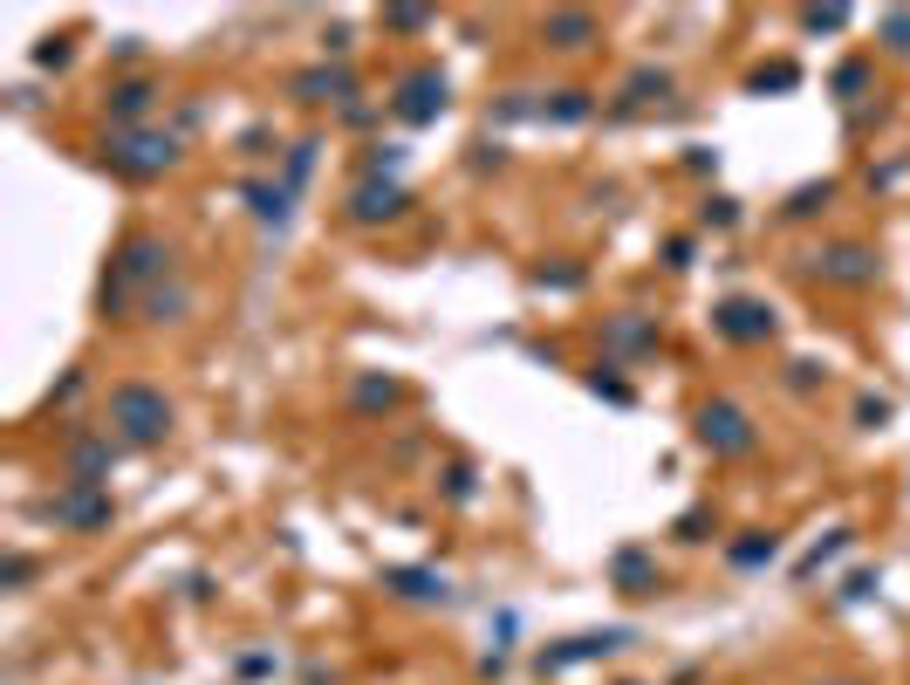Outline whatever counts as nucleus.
Returning <instances> with one entry per match:
<instances>
[{
    "label": "nucleus",
    "instance_id": "f257e3e1",
    "mask_svg": "<svg viewBox=\"0 0 910 685\" xmlns=\"http://www.w3.org/2000/svg\"><path fill=\"white\" fill-rule=\"evenodd\" d=\"M165 274H172V247L158 234H130L117 247L110 274H103V316H117L130 302H144L151 288H165Z\"/></svg>",
    "mask_w": 910,
    "mask_h": 685
},
{
    "label": "nucleus",
    "instance_id": "f03ea898",
    "mask_svg": "<svg viewBox=\"0 0 910 685\" xmlns=\"http://www.w3.org/2000/svg\"><path fill=\"white\" fill-rule=\"evenodd\" d=\"M172 398L158 391V385H117L110 391V425H103V433H110L117 446H138V452H151V446H165L172 439Z\"/></svg>",
    "mask_w": 910,
    "mask_h": 685
},
{
    "label": "nucleus",
    "instance_id": "7ed1b4c3",
    "mask_svg": "<svg viewBox=\"0 0 910 685\" xmlns=\"http://www.w3.org/2000/svg\"><path fill=\"white\" fill-rule=\"evenodd\" d=\"M103 165L117 172V179H165L178 165V138L172 131H110L103 138Z\"/></svg>",
    "mask_w": 910,
    "mask_h": 685
},
{
    "label": "nucleus",
    "instance_id": "20e7f679",
    "mask_svg": "<svg viewBox=\"0 0 910 685\" xmlns=\"http://www.w3.org/2000/svg\"><path fill=\"white\" fill-rule=\"evenodd\" d=\"M692 439L712 452V460H746L753 446H760V433H753V418L740 412L733 398H712V404H698V418H692Z\"/></svg>",
    "mask_w": 910,
    "mask_h": 685
},
{
    "label": "nucleus",
    "instance_id": "39448f33",
    "mask_svg": "<svg viewBox=\"0 0 910 685\" xmlns=\"http://www.w3.org/2000/svg\"><path fill=\"white\" fill-rule=\"evenodd\" d=\"M452 104V83H446V69H411L398 75V96H390V117L411 123V131H425V123H438Z\"/></svg>",
    "mask_w": 910,
    "mask_h": 685
},
{
    "label": "nucleus",
    "instance_id": "423d86ee",
    "mask_svg": "<svg viewBox=\"0 0 910 685\" xmlns=\"http://www.w3.org/2000/svg\"><path fill=\"white\" fill-rule=\"evenodd\" d=\"M623 645H637V630L630 624H610V630H582V638H562V645H548L534 658V672H576V665H589V658H610V651H623Z\"/></svg>",
    "mask_w": 910,
    "mask_h": 685
},
{
    "label": "nucleus",
    "instance_id": "0eeeda50",
    "mask_svg": "<svg viewBox=\"0 0 910 685\" xmlns=\"http://www.w3.org/2000/svg\"><path fill=\"white\" fill-rule=\"evenodd\" d=\"M808 274L828 288H870L876 282V253L855 247V240H836V247H815L808 253Z\"/></svg>",
    "mask_w": 910,
    "mask_h": 685
},
{
    "label": "nucleus",
    "instance_id": "6e6552de",
    "mask_svg": "<svg viewBox=\"0 0 910 685\" xmlns=\"http://www.w3.org/2000/svg\"><path fill=\"white\" fill-rule=\"evenodd\" d=\"M110 494L103 487H83V480H69V487L48 500V521H62V528H75V535H96V528H110Z\"/></svg>",
    "mask_w": 910,
    "mask_h": 685
},
{
    "label": "nucleus",
    "instance_id": "1a4fd4ad",
    "mask_svg": "<svg viewBox=\"0 0 910 685\" xmlns=\"http://www.w3.org/2000/svg\"><path fill=\"white\" fill-rule=\"evenodd\" d=\"M151 110H158V83H151V75H123V83L103 90V117H110V131H144Z\"/></svg>",
    "mask_w": 910,
    "mask_h": 685
},
{
    "label": "nucleus",
    "instance_id": "9d476101",
    "mask_svg": "<svg viewBox=\"0 0 910 685\" xmlns=\"http://www.w3.org/2000/svg\"><path fill=\"white\" fill-rule=\"evenodd\" d=\"M288 90H295V104H308V110H316V104L356 110V75H350L343 62H316V69H302Z\"/></svg>",
    "mask_w": 910,
    "mask_h": 685
},
{
    "label": "nucleus",
    "instance_id": "9b49d317",
    "mask_svg": "<svg viewBox=\"0 0 910 685\" xmlns=\"http://www.w3.org/2000/svg\"><path fill=\"white\" fill-rule=\"evenodd\" d=\"M712 329L725 343H767L773 336V309H767V302H753V295H725L712 309Z\"/></svg>",
    "mask_w": 910,
    "mask_h": 685
},
{
    "label": "nucleus",
    "instance_id": "f8f14e48",
    "mask_svg": "<svg viewBox=\"0 0 910 685\" xmlns=\"http://www.w3.org/2000/svg\"><path fill=\"white\" fill-rule=\"evenodd\" d=\"M411 206V192L398 186V179H363L356 192H350V220L356 226H377V220H398Z\"/></svg>",
    "mask_w": 910,
    "mask_h": 685
},
{
    "label": "nucleus",
    "instance_id": "ddd939ff",
    "mask_svg": "<svg viewBox=\"0 0 910 685\" xmlns=\"http://www.w3.org/2000/svg\"><path fill=\"white\" fill-rule=\"evenodd\" d=\"M110 466H117V439L110 433H83L69 446V480H83V487H103Z\"/></svg>",
    "mask_w": 910,
    "mask_h": 685
},
{
    "label": "nucleus",
    "instance_id": "4468645a",
    "mask_svg": "<svg viewBox=\"0 0 910 685\" xmlns=\"http://www.w3.org/2000/svg\"><path fill=\"white\" fill-rule=\"evenodd\" d=\"M240 199H247V213H253L260 226H274V234L295 220V192L281 186V179H247V186H240Z\"/></svg>",
    "mask_w": 910,
    "mask_h": 685
},
{
    "label": "nucleus",
    "instance_id": "2eb2a0df",
    "mask_svg": "<svg viewBox=\"0 0 910 685\" xmlns=\"http://www.w3.org/2000/svg\"><path fill=\"white\" fill-rule=\"evenodd\" d=\"M610 582H616L623 597H650V590H658V563H650V548L623 542V548L610 555Z\"/></svg>",
    "mask_w": 910,
    "mask_h": 685
},
{
    "label": "nucleus",
    "instance_id": "dca6fc26",
    "mask_svg": "<svg viewBox=\"0 0 910 685\" xmlns=\"http://www.w3.org/2000/svg\"><path fill=\"white\" fill-rule=\"evenodd\" d=\"M541 42L562 48V56H576V48L595 42V14H589V8H555L548 21H541Z\"/></svg>",
    "mask_w": 910,
    "mask_h": 685
},
{
    "label": "nucleus",
    "instance_id": "f3484780",
    "mask_svg": "<svg viewBox=\"0 0 910 685\" xmlns=\"http://www.w3.org/2000/svg\"><path fill=\"white\" fill-rule=\"evenodd\" d=\"M534 117L541 123H589L595 104H589V90H548V96H534Z\"/></svg>",
    "mask_w": 910,
    "mask_h": 685
},
{
    "label": "nucleus",
    "instance_id": "a211bd4d",
    "mask_svg": "<svg viewBox=\"0 0 910 685\" xmlns=\"http://www.w3.org/2000/svg\"><path fill=\"white\" fill-rule=\"evenodd\" d=\"M383 582H390L398 597H411V603H446V597H452L446 576H432V569H390Z\"/></svg>",
    "mask_w": 910,
    "mask_h": 685
},
{
    "label": "nucleus",
    "instance_id": "6ab92c4d",
    "mask_svg": "<svg viewBox=\"0 0 910 685\" xmlns=\"http://www.w3.org/2000/svg\"><path fill=\"white\" fill-rule=\"evenodd\" d=\"M773 555H780V535H773V528H753V535H740L733 548H725V563H733V569H767Z\"/></svg>",
    "mask_w": 910,
    "mask_h": 685
},
{
    "label": "nucleus",
    "instance_id": "aec40b11",
    "mask_svg": "<svg viewBox=\"0 0 910 685\" xmlns=\"http://www.w3.org/2000/svg\"><path fill=\"white\" fill-rule=\"evenodd\" d=\"M356 412H398V404H404V385H398V377H356Z\"/></svg>",
    "mask_w": 910,
    "mask_h": 685
},
{
    "label": "nucleus",
    "instance_id": "412c9836",
    "mask_svg": "<svg viewBox=\"0 0 910 685\" xmlns=\"http://www.w3.org/2000/svg\"><path fill=\"white\" fill-rule=\"evenodd\" d=\"M316 151H322L316 138H302V144H288V158H281V172H274V179H281V186H288L295 199L308 192V172H316Z\"/></svg>",
    "mask_w": 910,
    "mask_h": 685
},
{
    "label": "nucleus",
    "instance_id": "4be33fe9",
    "mask_svg": "<svg viewBox=\"0 0 910 685\" xmlns=\"http://www.w3.org/2000/svg\"><path fill=\"white\" fill-rule=\"evenodd\" d=\"M671 96V69H630V83H623V104H664Z\"/></svg>",
    "mask_w": 910,
    "mask_h": 685
},
{
    "label": "nucleus",
    "instance_id": "5701e85b",
    "mask_svg": "<svg viewBox=\"0 0 910 685\" xmlns=\"http://www.w3.org/2000/svg\"><path fill=\"white\" fill-rule=\"evenodd\" d=\"M186 309H192V288H186V282H165V288L144 295V316H151V322H178Z\"/></svg>",
    "mask_w": 910,
    "mask_h": 685
},
{
    "label": "nucleus",
    "instance_id": "b1692460",
    "mask_svg": "<svg viewBox=\"0 0 910 685\" xmlns=\"http://www.w3.org/2000/svg\"><path fill=\"white\" fill-rule=\"evenodd\" d=\"M610 343L630 350V357H643V350H658V329H650L643 316H616V322H610Z\"/></svg>",
    "mask_w": 910,
    "mask_h": 685
},
{
    "label": "nucleus",
    "instance_id": "393cba45",
    "mask_svg": "<svg viewBox=\"0 0 910 685\" xmlns=\"http://www.w3.org/2000/svg\"><path fill=\"white\" fill-rule=\"evenodd\" d=\"M828 199H836V179H822V186H801V192H788V206H780V213H788V220H815V213L828 206Z\"/></svg>",
    "mask_w": 910,
    "mask_h": 685
},
{
    "label": "nucleus",
    "instance_id": "a878e982",
    "mask_svg": "<svg viewBox=\"0 0 910 685\" xmlns=\"http://www.w3.org/2000/svg\"><path fill=\"white\" fill-rule=\"evenodd\" d=\"M746 90H760V96L767 90H801V69L794 62H760V69L746 75Z\"/></svg>",
    "mask_w": 910,
    "mask_h": 685
},
{
    "label": "nucleus",
    "instance_id": "bb28decb",
    "mask_svg": "<svg viewBox=\"0 0 910 685\" xmlns=\"http://www.w3.org/2000/svg\"><path fill=\"white\" fill-rule=\"evenodd\" d=\"M842 548H849V528H836V535H828V542H815L808 555H801V569H794V576H801V582H808L815 569H828V563H836V555H842Z\"/></svg>",
    "mask_w": 910,
    "mask_h": 685
},
{
    "label": "nucleus",
    "instance_id": "cd10ccee",
    "mask_svg": "<svg viewBox=\"0 0 910 685\" xmlns=\"http://www.w3.org/2000/svg\"><path fill=\"white\" fill-rule=\"evenodd\" d=\"M876 35H883V48H890V56H910V8H890L876 21Z\"/></svg>",
    "mask_w": 910,
    "mask_h": 685
},
{
    "label": "nucleus",
    "instance_id": "c85d7f7f",
    "mask_svg": "<svg viewBox=\"0 0 910 685\" xmlns=\"http://www.w3.org/2000/svg\"><path fill=\"white\" fill-rule=\"evenodd\" d=\"M383 28L390 35H418V28H432V8H383Z\"/></svg>",
    "mask_w": 910,
    "mask_h": 685
},
{
    "label": "nucleus",
    "instance_id": "c756f323",
    "mask_svg": "<svg viewBox=\"0 0 910 685\" xmlns=\"http://www.w3.org/2000/svg\"><path fill=\"white\" fill-rule=\"evenodd\" d=\"M863 90H870V62H842L836 69V96H842V104H855Z\"/></svg>",
    "mask_w": 910,
    "mask_h": 685
},
{
    "label": "nucleus",
    "instance_id": "7c9ffc66",
    "mask_svg": "<svg viewBox=\"0 0 910 685\" xmlns=\"http://www.w3.org/2000/svg\"><path fill=\"white\" fill-rule=\"evenodd\" d=\"M801 28H808V35H836V28H849V8H808V14H801Z\"/></svg>",
    "mask_w": 910,
    "mask_h": 685
},
{
    "label": "nucleus",
    "instance_id": "2f4dec72",
    "mask_svg": "<svg viewBox=\"0 0 910 685\" xmlns=\"http://www.w3.org/2000/svg\"><path fill=\"white\" fill-rule=\"evenodd\" d=\"M698 226H719L725 234V226H740V206L733 199H706V206H698Z\"/></svg>",
    "mask_w": 910,
    "mask_h": 685
},
{
    "label": "nucleus",
    "instance_id": "473e14b6",
    "mask_svg": "<svg viewBox=\"0 0 910 685\" xmlns=\"http://www.w3.org/2000/svg\"><path fill=\"white\" fill-rule=\"evenodd\" d=\"M446 500H473V466H465V460L446 466Z\"/></svg>",
    "mask_w": 910,
    "mask_h": 685
},
{
    "label": "nucleus",
    "instance_id": "72a5a7b5",
    "mask_svg": "<svg viewBox=\"0 0 910 685\" xmlns=\"http://www.w3.org/2000/svg\"><path fill=\"white\" fill-rule=\"evenodd\" d=\"M69 56H75V48H69V42H56V35H48V42L35 48V69H69Z\"/></svg>",
    "mask_w": 910,
    "mask_h": 685
},
{
    "label": "nucleus",
    "instance_id": "f704fd0d",
    "mask_svg": "<svg viewBox=\"0 0 910 685\" xmlns=\"http://www.w3.org/2000/svg\"><path fill=\"white\" fill-rule=\"evenodd\" d=\"M589 391H595V398H610V404H630V398H637L630 385H616V377H603V370H589Z\"/></svg>",
    "mask_w": 910,
    "mask_h": 685
},
{
    "label": "nucleus",
    "instance_id": "c9c22d12",
    "mask_svg": "<svg viewBox=\"0 0 910 685\" xmlns=\"http://www.w3.org/2000/svg\"><path fill=\"white\" fill-rule=\"evenodd\" d=\"M534 288H582V268H541Z\"/></svg>",
    "mask_w": 910,
    "mask_h": 685
},
{
    "label": "nucleus",
    "instance_id": "e433bc0d",
    "mask_svg": "<svg viewBox=\"0 0 910 685\" xmlns=\"http://www.w3.org/2000/svg\"><path fill=\"white\" fill-rule=\"evenodd\" d=\"M404 165V144H377L370 151V179H383V172H398Z\"/></svg>",
    "mask_w": 910,
    "mask_h": 685
},
{
    "label": "nucleus",
    "instance_id": "4c0bfd02",
    "mask_svg": "<svg viewBox=\"0 0 910 685\" xmlns=\"http://www.w3.org/2000/svg\"><path fill=\"white\" fill-rule=\"evenodd\" d=\"M706 528H712V515H706V507H692V515L678 521V542H706Z\"/></svg>",
    "mask_w": 910,
    "mask_h": 685
},
{
    "label": "nucleus",
    "instance_id": "58836bf2",
    "mask_svg": "<svg viewBox=\"0 0 910 685\" xmlns=\"http://www.w3.org/2000/svg\"><path fill=\"white\" fill-rule=\"evenodd\" d=\"M870 590H876V576H870V569H855V576L842 582V603H863Z\"/></svg>",
    "mask_w": 910,
    "mask_h": 685
},
{
    "label": "nucleus",
    "instance_id": "ea45409f",
    "mask_svg": "<svg viewBox=\"0 0 910 685\" xmlns=\"http://www.w3.org/2000/svg\"><path fill=\"white\" fill-rule=\"evenodd\" d=\"M268 672H274L268 651H240V678H268Z\"/></svg>",
    "mask_w": 910,
    "mask_h": 685
},
{
    "label": "nucleus",
    "instance_id": "a19ab883",
    "mask_svg": "<svg viewBox=\"0 0 910 685\" xmlns=\"http://www.w3.org/2000/svg\"><path fill=\"white\" fill-rule=\"evenodd\" d=\"M855 418H863V425H883V418H890V404H883V398H863V404H855Z\"/></svg>",
    "mask_w": 910,
    "mask_h": 685
},
{
    "label": "nucleus",
    "instance_id": "79ce46f5",
    "mask_svg": "<svg viewBox=\"0 0 910 685\" xmlns=\"http://www.w3.org/2000/svg\"><path fill=\"white\" fill-rule=\"evenodd\" d=\"M28 576H35V563H28V555H8V590H21Z\"/></svg>",
    "mask_w": 910,
    "mask_h": 685
},
{
    "label": "nucleus",
    "instance_id": "37998d69",
    "mask_svg": "<svg viewBox=\"0 0 910 685\" xmlns=\"http://www.w3.org/2000/svg\"><path fill=\"white\" fill-rule=\"evenodd\" d=\"M664 268H692V240H671L664 247Z\"/></svg>",
    "mask_w": 910,
    "mask_h": 685
},
{
    "label": "nucleus",
    "instance_id": "c03bdc74",
    "mask_svg": "<svg viewBox=\"0 0 910 685\" xmlns=\"http://www.w3.org/2000/svg\"><path fill=\"white\" fill-rule=\"evenodd\" d=\"M828 685H855V678H828Z\"/></svg>",
    "mask_w": 910,
    "mask_h": 685
}]
</instances>
